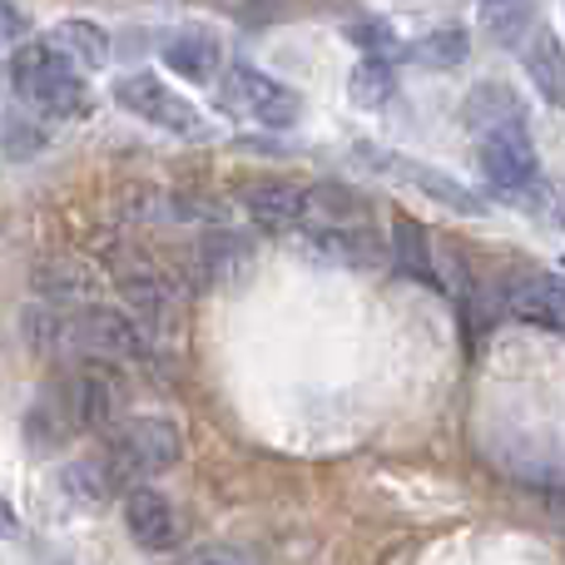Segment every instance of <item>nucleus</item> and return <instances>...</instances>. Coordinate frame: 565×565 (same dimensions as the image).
I'll return each mask as SVG.
<instances>
[{"label":"nucleus","instance_id":"5701e85b","mask_svg":"<svg viewBox=\"0 0 565 565\" xmlns=\"http://www.w3.org/2000/svg\"><path fill=\"white\" fill-rule=\"evenodd\" d=\"M199 274L204 278H228V274H238L244 268V258H248V248L238 244V238H214V244H199Z\"/></svg>","mask_w":565,"mask_h":565},{"label":"nucleus","instance_id":"2eb2a0df","mask_svg":"<svg viewBox=\"0 0 565 565\" xmlns=\"http://www.w3.org/2000/svg\"><path fill=\"white\" fill-rule=\"evenodd\" d=\"M481 20L501 50H526L536 40V0H481Z\"/></svg>","mask_w":565,"mask_h":565},{"label":"nucleus","instance_id":"39448f33","mask_svg":"<svg viewBox=\"0 0 565 565\" xmlns=\"http://www.w3.org/2000/svg\"><path fill=\"white\" fill-rule=\"evenodd\" d=\"M224 89H228V99H234V105L264 129H292L298 125V115H302L298 89L278 85L274 75H264V70H254V65H228Z\"/></svg>","mask_w":565,"mask_h":565},{"label":"nucleus","instance_id":"0eeeda50","mask_svg":"<svg viewBox=\"0 0 565 565\" xmlns=\"http://www.w3.org/2000/svg\"><path fill=\"white\" fill-rule=\"evenodd\" d=\"M125 531L135 536V546L164 556V551L179 546V536H184V521H179L174 501L159 497L154 487H129L125 491Z\"/></svg>","mask_w":565,"mask_h":565},{"label":"nucleus","instance_id":"20e7f679","mask_svg":"<svg viewBox=\"0 0 565 565\" xmlns=\"http://www.w3.org/2000/svg\"><path fill=\"white\" fill-rule=\"evenodd\" d=\"M109 95H115V105L125 109V115L145 119V125L164 129V135H199V109L189 105L179 89H169L159 75H149V70L119 75Z\"/></svg>","mask_w":565,"mask_h":565},{"label":"nucleus","instance_id":"6ab92c4d","mask_svg":"<svg viewBox=\"0 0 565 565\" xmlns=\"http://www.w3.org/2000/svg\"><path fill=\"white\" fill-rule=\"evenodd\" d=\"M348 95H352V105H362V109H382L397 95V75H392V65L382 55H362L358 65H352Z\"/></svg>","mask_w":565,"mask_h":565},{"label":"nucleus","instance_id":"412c9836","mask_svg":"<svg viewBox=\"0 0 565 565\" xmlns=\"http://www.w3.org/2000/svg\"><path fill=\"white\" fill-rule=\"evenodd\" d=\"M526 75H531V85L541 89L546 105H561L565 99V89H561V40L556 35L536 30V40L526 45Z\"/></svg>","mask_w":565,"mask_h":565},{"label":"nucleus","instance_id":"a211bd4d","mask_svg":"<svg viewBox=\"0 0 565 565\" xmlns=\"http://www.w3.org/2000/svg\"><path fill=\"white\" fill-rule=\"evenodd\" d=\"M109 412H115V387H109V372L99 362H89L75 377V422L79 427H105Z\"/></svg>","mask_w":565,"mask_h":565},{"label":"nucleus","instance_id":"4be33fe9","mask_svg":"<svg viewBox=\"0 0 565 565\" xmlns=\"http://www.w3.org/2000/svg\"><path fill=\"white\" fill-rule=\"evenodd\" d=\"M467 50H471L467 30L447 25V30H431L427 40H417V45H412V55H417L427 70H457V65H467Z\"/></svg>","mask_w":565,"mask_h":565},{"label":"nucleus","instance_id":"f3484780","mask_svg":"<svg viewBox=\"0 0 565 565\" xmlns=\"http://www.w3.org/2000/svg\"><path fill=\"white\" fill-rule=\"evenodd\" d=\"M35 288L45 292V308H60V302H89L95 278H89L75 258H45V264L35 268Z\"/></svg>","mask_w":565,"mask_h":565},{"label":"nucleus","instance_id":"9b49d317","mask_svg":"<svg viewBox=\"0 0 565 565\" xmlns=\"http://www.w3.org/2000/svg\"><path fill=\"white\" fill-rule=\"evenodd\" d=\"M50 45H55L75 70H99V65H109V50H115V45H109V30L99 25V20H89V15L60 20L55 35H50Z\"/></svg>","mask_w":565,"mask_h":565},{"label":"nucleus","instance_id":"7ed1b4c3","mask_svg":"<svg viewBox=\"0 0 565 565\" xmlns=\"http://www.w3.org/2000/svg\"><path fill=\"white\" fill-rule=\"evenodd\" d=\"M477 164L487 174L491 194L507 199V204H521L531 209L541 194V159H536V145H531L526 125H511V129H491L481 135V149H477Z\"/></svg>","mask_w":565,"mask_h":565},{"label":"nucleus","instance_id":"a878e982","mask_svg":"<svg viewBox=\"0 0 565 565\" xmlns=\"http://www.w3.org/2000/svg\"><path fill=\"white\" fill-rule=\"evenodd\" d=\"M179 565H248V556H238L228 546H194V551H184Z\"/></svg>","mask_w":565,"mask_h":565},{"label":"nucleus","instance_id":"9d476101","mask_svg":"<svg viewBox=\"0 0 565 565\" xmlns=\"http://www.w3.org/2000/svg\"><path fill=\"white\" fill-rule=\"evenodd\" d=\"M244 209L258 228H274V234H288V228H302V184H254L244 189Z\"/></svg>","mask_w":565,"mask_h":565},{"label":"nucleus","instance_id":"423d86ee","mask_svg":"<svg viewBox=\"0 0 565 565\" xmlns=\"http://www.w3.org/2000/svg\"><path fill=\"white\" fill-rule=\"evenodd\" d=\"M70 342H79L99 367H105V362H139L149 352L135 322L109 308H85L79 318H70Z\"/></svg>","mask_w":565,"mask_h":565},{"label":"nucleus","instance_id":"4468645a","mask_svg":"<svg viewBox=\"0 0 565 565\" xmlns=\"http://www.w3.org/2000/svg\"><path fill=\"white\" fill-rule=\"evenodd\" d=\"M467 125L481 129V135H491V129H511V125H526V105H521V95L511 85H477L467 95Z\"/></svg>","mask_w":565,"mask_h":565},{"label":"nucleus","instance_id":"aec40b11","mask_svg":"<svg viewBox=\"0 0 565 565\" xmlns=\"http://www.w3.org/2000/svg\"><path fill=\"white\" fill-rule=\"evenodd\" d=\"M392 258L402 274H417L422 282H437L431 274V254H427V234L412 214H392Z\"/></svg>","mask_w":565,"mask_h":565},{"label":"nucleus","instance_id":"ddd939ff","mask_svg":"<svg viewBox=\"0 0 565 565\" xmlns=\"http://www.w3.org/2000/svg\"><path fill=\"white\" fill-rule=\"evenodd\" d=\"M164 65L174 70V75L194 79V85H209V79L218 75V40L204 35V30H179V35L164 40Z\"/></svg>","mask_w":565,"mask_h":565},{"label":"nucleus","instance_id":"f8f14e48","mask_svg":"<svg viewBox=\"0 0 565 565\" xmlns=\"http://www.w3.org/2000/svg\"><path fill=\"white\" fill-rule=\"evenodd\" d=\"M119 298L129 302V312H135L145 328H169V318H174L169 282L159 274H149V268H125V274H119Z\"/></svg>","mask_w":565,"mask_h":565},{"label":"nucleus","instance_id":"dca6fc26","mask_svg":"<svg viewBox=\"0 0 565 565\" xmlns=\"http://www.w3.org/2000/svg\"><path fill=\"white\" fill-rule=\"evenodd\" d=\"M312 254L338 268H372L382 258V244L367 228H312Z\"/></svg>","mask_w":565,"mask_h":565},{"label":"nucleus","instance_id":"393cba45","mask_svg":"<svg viewBox=\"0 0 565 565\" xmlns=\"http://www.w3.org/2000/svg\"><path fill=\"white\" fill-rule=\"evenodd\" d=\"M45 149V129L25 125V119H10L6 125V154L10 159H35Z\"/></svg>","mask_w":565,"mask_h":565},{"label":"nucleus","instance_id":"f03ea898","mask_svg":"<svg viewBox=\"0 0 565 565\" xmlns=\"http://www.w3.org/2000/svg\"><path fill=\"white\" fill-rule=\"evenodd\" d=\"M184 457V437H179V422L169 417H129L119 422V431L105 447V471L109 481H135V477H159L174 461Z\"/></svg>","mask_w":565,"mask_h":565},{"label":"nucleus","instance_id":"bb28decb","mask_svg":"<svg viewBox=\"0 0 565 565\" xmlns=\"http://www.w3.org/2000/svg\"><path fill=\"white\" fill-rule=\"evenodd\" d=\"M25 30H30V15H25V10L10 6V0H0V45H15Z\"/></svg>","mask_w":565,"mask_h":565},{"label":"nucleus","instance_id":"6e6552de","mask_svg":"<svg viewBox=\"0 0 565 565\" xmlns=\"http://www.w3.org/2000/svg\"><path fill=\"white\" fill-rule=\"evenodd\" d=\"M367 164H377V169H387V174H397V179H407L412 189H422L427 199H437L441 209H457V214H487V199L481 194H471L467 184H457L451 174H441V169H431V164H422V159H392V154H372V149H358Z\"/></svg>","mask_w":565,"mask_h":565},{"label":"nucleus","instance_id":"f257e3e1","mask_svg":"<svg viewBox=\"0 0 565 565\" xmlns=\"http://www.w3.org/2000/svg\"><path fill=\"white\" fill-rule=\"evenodd\" d=\"M10 85L45 119H85L89 109H95V95H89L85 75H79L50 40H25V45L10 55Z\"/></svg>","mask_w":565,"mask_h":565},{"label":"nucleus","instance_id":"1a4fd4ad","mask_svg":"<svg viewBox=\"0 0 565 565\" xmlns=\"http://www.w3.org/2000/svg\"><path fill=\"white\" fill-rule=\"evenodd\" d=\"M501 302H507V312L516 322H531V328H546L556 332L561 328V278L546 274V268H526V274H511L507 278V292H501Z\"/></svg>","mask_w":565,"mask_h":565},{"label":"nucleus","instance_id":"b1692460","mask_svg":"<svg viewBox=\"0 0 565 565\" xmlns=\"http://www.w3.org/2000/svg\"><path fill=\"white\" fill-rule=\"evenodd\" d=\"M65 487L75 491L85 507H99V501L115 491V481H109V471H105V461H75V467L65 471Z\"/></svg>","mask_w":565,"mask_h":565}]
</instances>
